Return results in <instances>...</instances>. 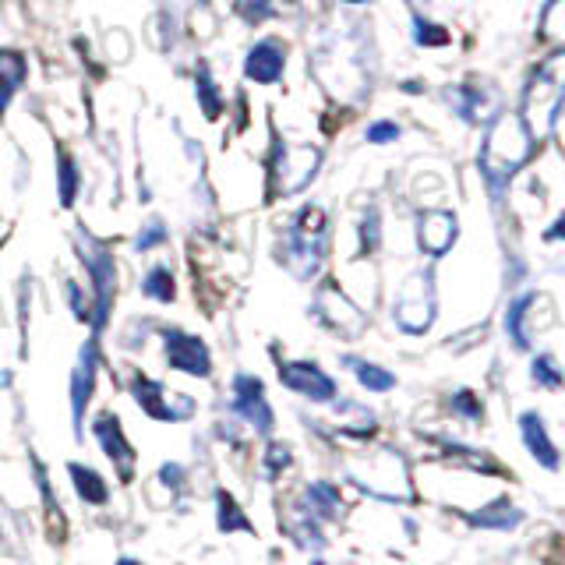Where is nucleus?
Here are the masks:
<instances>
[{
    "instance_id": "obj_3",
    "label": "nucleus",
    "mask_w": 565,
    "mask_h": 565,
    "mask_svg": "<svg viewBox=\"0 0 565 565\" xmlns=\"http://www.w3.org/2000/svg\"><path fill=\"white\" fill-rule=\"evenodd\" d=\"M78 252H82V265L88 279H93V294H96V305H93V329L96 335L106 329L110 322V311H114V297H117V265L114 255L106 252L103 244L96 241H78Z\"/></svg>"
},
{
    "instance_id": "obj_17",
    "label": "nucleus",
    "mask_w": 565,
    "mask_h": 565,
    "mask_svg": "<svg viewBox=\"0 0 565 565\" xmlns=\"http://www.w3.org/2000/svg\"><path fill=\"white\" fill-rule=\"evenodd\" d=\"M305 505L311 509L308 516L329 523V520L340 516V488L329 484V481H315L305 488Z\"/></svg>"
},
{
    "instance_id": "obj_21",
    "label": "nucleus",
    "mask_w": 565,
    "mask_h": 565,
    "mask_svg": "<svg viewBox=\"0 0 565 565\" xmlns=\"http://www.w3.org/2000/svg\"><path fill=\"white\" fill-rule=\"evenodd\" d=\"M343 367H350L353 375H358V382L367 388V393H388V388H396V375L393 371H385L379 364H371V361H361V358H343Z\"/></svg>"
},
{
    "instance_id": "obj_5",
    "label": "nucleus",
    "mask_w": 565,
    "mask_h": 565,
    "mask_svg": "<svg viewBox=\"0 0 565 565\" xmlns=\"http://www.w3.org/2000/svg\"><path fill=\"white\" fill-rule=\"evenodd\" d=\"M318 163H322V152L311 149V146H300V149H287V146H276L273 152V188L282 194H294L300 188H308V181L315 177Z\"/></svg>"
},
{
    "instance_id": "obj_22",
    "label": "nucleus",
    "mask_w": 565,
    "mask_h": 565,
    "mask_svg": "<svg viewBox=\"0 0 565 565\" xmlns=\"http://www.w3.org/2000/svg\"><path fill=\"white\" fill-rule=\"evenodd\" d=\"M491 106H494V96H488L484 88H477V85L456 88V110H459V117H463L467 124H477L481 117H488Z\"/></svg>"
},
{
    "instance_id": "obj_1",
    "label": "nucleus",
    "mask_w": 565,
    "mask_h": 565,
    "mask_svg": "<svg viewBox=\"0 0 565 565\" xmlns=\"http://www.w3.org/2000/svg\"><path fill=\"white\" fill-rule=\"evenodd\" d=\"M530 152H534V135H530L526 120L520 114H502L491 124L477 163H481V173H484V181H488L494 199L505 191L512 173L526 163Z\"/></svg>"
},
{
    "instance_id": "obj_32",
    "label": "nucleus",
    "mask_w": 565,
    "mask_h": 565,
    "mask_svg": "<svg viewBox=\"0 0 565 565\" xmlns=\"http://www.w3.org/2000/svg\"><path fill=\"white\" fill-rule=\"evenodd\" d=\"M64 290H67V300H71V311L78 315V322H93V308H88V300L82 297V287L78 282H64Z\"/></svg>"
},
{
    "instance_id": "obj_29",
    "label": "nucleus",
    "mask_w": 565,
    "mask_h": 565,
    "mask_svg": "<svg viewBox=\"0 0 565 565\" xmlns=\"http://www.w3.org/2000/svg\"><path fill=\"white\" fill-rule=\"evenodd\" d=\"M449 406H452V414L467 417V420H481L484 417V406H481V399L470 393V388H459V393H452Z\"/></svg>"
},
{
    "instance_id": "obj_16",
    "label": "nucleus",
    "mask_w": 565,
    "mask_h": 565,
    "mask_svg": "<svg viewBox=\"0 0 565 565\" xmlns=\"http://www.w3.org/2000/svg\"><path fill=\"white\" fill-rule=\"evenodd\" d=\"M534 305H537V294L526 290L520 297H512L509 308H505V335H509L516 350H530V347H534V335H530V329H526V322H530L526 315H530V308H534Z\"/></svg>"
},
{
    "instance_id": "obj_33",
    "label": "nucleus",
    "mask_w": 565,
    "mask_h": 565,
    "mask_svg": "<svg viewBox=\"0 0 565 565\" xmlns=\"http://www.w3.org/2000/svg\"><path fill=\"white\" fill-rule=\"evenodd\" d=\"M399 138V128L393 120H375L367 128V141H375V146H385V141H396Z\"/></svg>"
},
{
    "instance_id": "obj_37",
    "label": "nucleus",
    "mask_w": 565,
    "mask_h": 565,
    "mask_svg": "<svg viewBox=\"0 0 565 565\" xmlns=\"http://www.w3.org/2000/svg\"><path fill=\"white\" fill-rule=\"evenodd\" d=\"M558 237H562V220H558L552 230H547V241H558Z\"/></svg>"
},
{
    "instance_id": "obj_39",
    "label": "nucleus",
    "mask_w": 565,
    "mask_h": 565,
    "mask_svg": "<svg viewBox=\"0 0 565 565\" xmlns=\"http://www.w3.org/2000/svg\"><path fill=\"white\" fill-rule=\"evenodd\" d=\"M353 4H358V0H353Z\"/></svg>"
},
{
    "instance_id": "obj_26",
    "label": "nucleus",
    "mask_w": 565,
    "mask_h": 565,
    "mask_svg": "<svg viewBox=\"0 0 565 565\" xmlns=\"http://www.w3.org/2000/svg\"><path fill=\"white\" fill-rule=\"evenodd\" d=\"M57 177H61V205L71 209L75 205V194H78V167L67 152L57 156Z\"/></svg>"
},
{
    "instance_id": "obj_7",
    "label": "nucleus",
    "mask_w": 565,
    "mask_h": 565,
    "mask_svg": "<svg viewBox=\"0 0 565 565\" xmlns=\"http://www.w3.org/2000/svg\"><path fill=\"white\" fill-rule=\"evenodd\" d=\"M311 311H315L318 322L329 326L332 332H340V335H361L364 326H367L364 311L353 305L350 297H343L335 287H322V290H318L315 300H311Z\"/></svg>"
},
{
    "instance_id": "obj_31",
    "label": "nucleus",
    "mask_w": 565,
    "mask_h": 565,
    "mask_svg": "<svg viewBox=\"0 0 565 565\" xmlns=\"http://www.w3.org/2000/svg\"><path fill=\"white\" fill-rule=\"evenodd\" d=\"M290 467V446H282V441H273L269 452H265V473L276 477L279 470Z\"/></svg>"
},
{
    "instance_id": "obj_25",
    "label": "nucleus",
    "mask_w": 565,
    "mask_h": 565,
    "mask_svg": "<svg viewBox=\"0 0 565 565\" xmlns=\"http://www.w3.org/2000/svg\"><path fill=\"white\" fill-rule=\"evenodd\" d=\"M141 294L159 300V305H170V300L177 297V290H173V276H170L167 265H156V269L146 273V279H141Z\"/></svg>"
},
{
    "instance_id": "obj_36",
    "label": "nucleus",
    "mask_w": 565,
    "mask_h": 565,
    "mask_svg": "<svg viewBox=\"0 0 565 565\" xmlns=\"http://www.w3.org/2000/svg\"><path fill=\"white\" fill-rule=\"evenodd\" d=\"M159 481L170 484V488H181L184 484V467H177V463L159 467Z\"/></svg>"
},
{
    "instance_id": "obj_14",
    "label": "nucleus",
    "mask_w": 565,
    "mask_h": 565,
    "mask_svg": "<svg viewBox=\"0 0 565 565\" xmlns=\"http://www.w3.org/2000/svg\"><path fill=\"white\" fill-rule=\"evenodd\" d=\"M520 431H523V446H526V452L534 456L544 470H558V446L552 441V435H547L544 417H541L537 411L520 414Z\"/></svg>"
},
{
    "instance_id": "obj_19",
    "label": "nucleus",
    "mask_w": 565,
    "mask_h": 565,
    "mask_svg": "<svg viewBox=\"0 0 565 565\" xmlns=\"http://www.w3.org/2000/svg\"><path fill=\"white\" fill-rule=\"evenodd\" d=\"M467 520L473 526H484V530H512L523 520V512L516 505H509V499H499V502H491L477 512H467Z\"/></svg>"
},
{
    "instance_id": "obj_38",
    "label": "nucleus",
    "mask_w": 565,
    "mask_h": 565,
    "mask_svg": "<svg viewBox=\"0 0 565 565\" xmlns=\"http://www.w3.org/2000/svg\"><path fill=\"white\" fill-rule=\"evenodd\" d=\"M117 565H141V562H135V558H120Z\"/></svg>"
},
{
    "instance_id": "obj_28",
    "label": "nucleus",
    "mask_w": 565,
    "mask_h": 565,
    "mask_svg": "<svg viewBox=\"0 0 565 565\" xmlns=\"http://www.w3.org/2000/svg\"><path fill=\"white\" fill-rule=\"evenodd\" d=\"M199 99H202V110L209 120L220 117V93H216V82L209 78V67L199 64Z\"/></svg>"
},
{
    "instance_id": "obj_35",
    "label": "nucleus",
    "mask_w": 565,
    "mask_h": 565,
    "mask_svg": "<svg viewBox=\"0 0 565 565\" xmlns=\"http://www.w3.org/2000/svg\"><path fill=\"white\" fill-rule=\"evenodd\" d=\"M361 237H364V247H367V252H375V244H379V212H375V209H371L367 216H364Z\"/></svg>"
},
{
    "instance_id": "obj_2",
    "label": "nucleus",
    "mask_w": 565,
    "mask_h": 565,
    "mask_svg": "<svg viewBox=\"0 0 565 565\" xmlns=\"http://www.w3.org/2000/svg\"><path fill=\"white\" fill-rule=\"evenodd\" d=\"M322 258H326V216L322 209H300L297 223L287 230V237L279 244V265L297 279H311L318 269H322Z\"/></svg>"
},
{
    "instance_id": "obj_27",
    "label": "nucleus",
    "mask_w": 565,
    "mask_h": 565,
    "mask_svg": "<svg viewBox=\"0 0 565 565\" xmlns=\"http://www.w3.org/2000/svg\"><path fill=\"white\" fill-rule=\"evenodd\" d=\"M530 375H534L537 385H547V388H562V367L552 353H537L534 364H530Z\"/></svg>"
},
{
    "instance_id": "obj_18",
    "label": "nucleus",
    "mask_w": 565,
    "mask_h": 565,
    "mask_svg": "<svg viewBox=\"0 0 565 565\" xmlns=\"http://www.w3.org/2000/svg\"><path fill=\"white\" fill-rule=\"evenodd\" d=\"M25 57L14 50H0V114L8 110L11 96L18 93V85L25 82Z\"/></svg>"
},
{
    "instance_id": "obj_15",
    "label": "nucleus",
    "mask_w": 565,
    "mask_h": 565,
    "mask_svg": "<svg viewBox=\"0 0 565 565\" xmlns=\"http://www.w3.org/2000/svg\"><path fill=\"white\" fill-rule=\"evenodd\" d=\"M282 64H287V57H282V46L276 40H262V43L252 46V53H247L244 75L252 82H258V85H273L282 75Z\"/></svg>"
},
{
    "instance_id": "obj_8",
    "label": "nucleus",
    "mask_w": 565,
    "mask_h": 565,
    "mask_svg": "<svg viewBox=\"0 0 565 565\" xmlns=\"http://www.w3.org/2000/svg\"><path fill=\"white\" fill-rule=\"evenodd\" d=\"M167 343V364L173 371H184L191 379H209L212 375V353L209 347L184 329H163Z\"/></svg>"
},
{
    "instance_id": "obj_30",
    "label": "nucleus",
    "mask_w": 565,
    "mask_h": 565,
    "mask_svg": "<svg viewBox=\"0 0 565 565\" xmlns=\"http://www.w3.org/2000/svg\"><path fill=\"white\" fill-rule=\"evenodd\" d=\"M163 241H167V226H163V220H152V223L141 226V234L135 237V247H138V252H152V247H159Z\"/></svg>"
},
{
    "instance_id": "obj_20",
    "label": "nucleus",
    "mask_w": 565,
    "mask_h": 565,
    "mask_svg": "<svg viewBox=\"0 0 565 565\" xmlns=\"http://www.w3.org/2000/svg\"><path fill=\"white\" fill-rule=\"evenodd\" d=\"M67 473H71V481H75L82 502H88V505H106V502H110V488H106V481H103V477L93 467L71 463Z\"/></svg>"
},
{
    "instance_id": "obj_9",
    "label": "nucleus",
    "mask_w": 565,
    "mask_h": 565,
    "mask_svg": "<svg viewBox=\"0 0 565 565\" xmlns=\"http://www.w3.org/2000/svg\"><path fill=\"white\" fill-rule=\"evenodd\" d=\"M230 406H234V414L258 435H269L276 428V414H273L269 399H265V385L255 375L234 379V403Z\"/></svg>"
},
{
    "instance_id": "obj_13",
    "label": "nucleus",
    "mask_w": 565,
    "mask_h": 565,
    "mask_svg": "<svg viewBox=\"0 0 565 565\" xmlns=\"http://www.w3.org/2000/svg\"><path fill=\"white\" fill-rule=\"evenodd\" d=\"M93 431H96V438H99L103 452L117 463L120 481H131V477H135V449H131V441L124 438L117 414H99L96 424H93Z\"/></svg>"
},
{
    "instance_id": "obj_6",
    "label": "nucleus",
    "mask_w": 565,
    "mask_h": 565,
    "mask_svg": "<svg viewBox=\"0 0 565 565\" xmlns=\"http://www.w3.org/2000/svg\"><path fill=\"white\" fill-rule=\"evenodd\" d=\"M131 393L138 399V406L146 411L149 417L156 420H188L194 414V399L191 396H181V393H170V388L163 382H156V379H146V375H135L131 382Z\"/></svg>"
},
{
    "instance_id": "obj_4",
    "label": "nucleus",
    "mask_w": 565,
    "mask_h": 565,
    "mask_svg": "<svg viewBox=\"0 0 565 565\" xmlns=\"http://www.w3.org/2000/svg\"><path fill=\"white\" fill-rule=\"evenodd\" d=\"M396 326L406 335H424L435 322V279L431 273H417L403 282V290L393 305Z\"/></svg>"
},
{
    "instance_id": "obj_11",
    "label": "nucleus",
    "mask_w": 565,
    "mask_h": 565,
    "mask_svg": "<svg viewBox=\"0 0 565 565\" xmlns=\"http://www.w3.org/2000/svg\"><path fill=\"white\" fill-rule=\"evenodd\" d=\"M96 367H99V343L96 335L82 347L78 364L71 371V420H75V438H82V414L96 388Z\"/></svg>"
},
{
    "instance_id": "obj_12",
    "label": "nucleus",
    "mask_w": 565,
    "mask_h": 565,
    "mask_svg": "<svg viewBox=\"0 0 565 565\" xmlns=\"http://www.w3.org/2000/svg\"><path fill=\"white\" fill-rule=\"evenodd\" d=\"M456 234H459V223H456L452 212H446V209L420 212V220H417V244H420L424 255H431V258L449 255V247L456 244Z\"/></svg>"
},
{
    "instance_id": "obj_10",
    "label": "nucleus",
    "mask_w": 565,
    "mask_h": 565,
    "mask_svg": "<svg viewBox=\"0 0 565 565\" xmlns=\"http://www.w3.org/2000/svg\"><path fill=\"white\" fill-rule=\"evenodd\" d=\"M279 382L300 393L311 403H332L340 396V385L332 382V375H326L315 361H282L279 364Z\"/></svg>"
},
{
    "instance_id": "obj_34",
    "label": "nucleus",
    "mask_w": 565,
    "mask_h": 565,
    "mask_svg": "<svg viewBox=\"0 0 565 565\" xmlns=\"http://www.w3.org/2000/svg\"><path fill=\"white\" fill-rule=\"evenodd\" d=\"M241 14L247 18V22L258 25L273 14V8H269V0H241Z\"/></svg>"
},
{
    "instance_id": "obj_24",
    "label": "nucleus",
    "mask_w": 565,
    "mask_h": 565,
    "mask_svg": "<svg viewBox=\"0 0 565 565\" xmlns=\"http://www.w3.org/2000/svg\"><path fill=\"white\" fill-rule=\"evenodd\" d=\"M216 512H220V520H216V523H220L223 534H234V530H244V534H255L252 520L244 516L241 505H237L234 499H230L226 491H220V494H216Z\"/></svg>"
},
{
    "instance_id": "obj_23",
    "label": "nucleus",
    "mask_w": 565,
    "mask_h": 565,
    "mask_svg": "<svg viewBox=\"0 0 565 565\" xmlns=\"http://www.w3.org/2000/svg\"><path fill=\"white\" fill-rule=\"evenodd\" d=\"M287 534L294 537L297 547H311V552H322V547L329 544L326 534H322V526H318V520L308 516V512H297V516L287 523Z\"/></svg>"
}]
</instances>
